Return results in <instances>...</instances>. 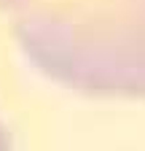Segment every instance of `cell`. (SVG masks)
I'll return each mask as SVG.
<instances>
[{
	"instance_id": "6da1fadb",
	"label": "cell",
	"mask_w": 145,
	"mask_h": 151,
	"mask_svg": "<svg viewBox=\"0 0 145 151\" xmlns=\"http://www.w3.org/2000/svg\"><path fill=\"white\" fill-rule=\"evenodd\" d=\"M14 22L22 49L51 78L145 97V0H32Z\"/></svg>"
},
{
	"instance_id": "7a4b0ae2",
	"label": "cell",
	"mask_w": 145,
	"mask_h": 151,
	"mask_svg": "<svg viewBox=\"0 0 145 151\" xmlns=\"http://www.w3.org/2000/svg\"><path fill=\"white\" fill-rule=\"evenodd\" d=\"M0 151H11V140H8V132L3 127V122H0Z\"/></svg>"
},
{
	"instance_id": "3957f363",
	"label": "cell",
	"mask_w": 145,
	"mask_h": 151,
	"mask_svg": "<svg viewBox=\"0 0 145 151\" xmlns=\"http://www.w3.org/2000/svg\"><path fill=\"white\" fill-rule=\"evenodd\" d=\"M27 3H32V0H0V6H11L14 11H19V8H24Z\"/></svg>"
}]
</instances>
